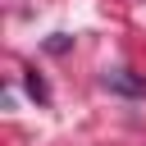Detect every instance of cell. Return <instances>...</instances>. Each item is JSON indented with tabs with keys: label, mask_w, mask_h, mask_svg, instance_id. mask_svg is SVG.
<instances>
[{
	"label": "cell",
	"mask_w": 146,
	"mask_h": 146,
	"mask_svg": "<svg viewBox=\"0 0 146 146\" xmlns=\"http://www.w3.org/2000/svg\"><path fill=\"white\" fill-rule=\"evenodd\" d=\"M27 91H32L36 100H50V91H46V82H41L36 73H27Z\"/></svg>",
	"instance_id": "obj_1"
},
{
	"label": "cell",
	"mask_w": 146,
	"mask_h": 146,
	"mask_svg": "<svg viewBox=\"0 0 146 146\" xmlns=\"http://www.w3.org/2000/svg\"><path fill=\"white\" fill-rule=\"evenodd\" d=\"M105 82H114V87H123V91H141V82H132V78H123V73H110Z\"/></svg>",
	"instance_id": "obj_2"
}]
</instances>
